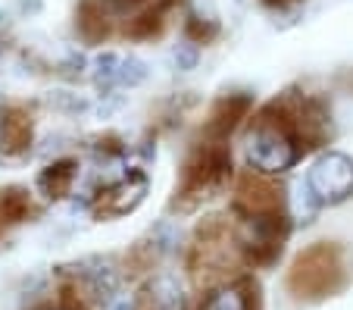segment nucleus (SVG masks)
Masks as SVG:
<instances>
[{
  "mask_svg": "<svg viewBox=\"0 0 353 310\" xmlns=\"http://www.w3.org/2000/svg\"><path fill=\"white\" fill-rule=\"evenodd\" d=\"M285 220L281 216H244L238 229V244L254 260H272L281 251Z\"/></svg>",
  "mask_w": 353,
  "mask_h": 310,
  "instance_id": "nucleus-5",
  "label": "nucleus"
},
{
  "mask_svg": "<svg viewBox=\"0 0 353 310\" xmlns=\"http://www.w3.org/2000/svg\"><path fill=\"white\" fill-rule=\"evenodd\" d=\"M281 204H285L281 188L254 175H244L238 188V210L244 216H281Z\"/></svg>",
  "mask_w": 353,
  "mask_h": 310,
  "instance_id": "nucleus-7",
  "label": "nucleus"
},
{
  "mask_svg": "<svg viewBox=\"0 0 353 310\" xmlns=\"http://www.w3.org/2000/svg\"><path fill=\"white\" fill-rule=\"evenodd\" d=\"M110 310H132V301H128V295H122L119 301H116V304H113V307H110Z\"/></svg>",
  "mask_w": 353,
  "mask_h": 310,
  "instance_id": "nucleus-20",
  "label": "nucleus"
},
{
  "mask_svg": "<svg viewBox=\"0 0 353 310\" xmlns=\"http://www.w3.org/2000/svg\"><path fill=\"white\" fill-rule=\"evenodd\" d=\"M144 195H147V179L141 173H128L97 195V213L100 216H125L144 201Z\"/></svg>",
  "mask_w": 353,
  "mask_h": 310,
  "instance_id": "nucleus-6",
  "label": "nucleus"
},
{
  "mask_svg": "<svg viewBox=\"0 0 353 310\" xmlns=\"http://www.w3.org/2000/svg\"><path fill=\"white\" fill-rule=\"evenodd\" d=\"M122 7H134V3H144V0H119Z\"/></svg>",
  "mask_w": 353,
  "mask_h": 310,
  "instance_id": "nucleus-22",
  "label": "nucleus"
},
{
  "mask_svg": "<svg viewBox=\"0 0 353 310\" xmlns=\"http://www.w3.org/2000/svg\"><path fill=\"white\" fill-rule=\"evenodd\" d=\"M300 151V135L281 104H272L256 116L254 128L247 132V160L260 175H279L297 163Z\"/></svg>",
  "mask_w": 353,
  "mask_h": 310,
  "instance_id": "nucleus-1",
  "label": "nucleus"
},
{
  "mask_svg": "<svg viewBox=\"0 0 353 310\" xmlns=\"http://www.w3.org/2000/svg\"><path fill=\"white\" fill-rule=\"evenodd\" d=\"M119 60H122V57H116V54H100L97 57V63H94V81H97L100 88H110L116 81Z\"/></svg>",
  "mask_w": 353,
  "mask_h": 310,
  "instance_id": "nucleus-17",
  "label": "nucleus"
},
{
  "mask_svg": "<svg viewBox=\"0 0 353 310\" xmlns=\"http://www.w3.org/2000/svg\"><path fill=\"white\" fill-rule=\"evenodd\" d=\"M72 182H75V163L60 160V163H54V166H47L44 173H41L38 188L44 191L47 197H63V195H69Z\"/></svg>",
  "mask_w": 353,
  "mask_h": 310,
  "instance_id": "nucleus-11",
  "label": "nucleus"
},
{
  "mask_svg": "<svg viewBox=\"0 0 353 310\" xmlns=\"http://www.w3.org/2000/svg\"><path fill=\"white\" fill-rule=\"evenodd\" d=\"M47 310H60V307H47Z\"/></svg>",
  "mask_w": 353,
  "mask_h": 310,
  "instance_id": "nucleus-24",
  "label": "nucleus"
},
{
  "mask_svg": "<svg viewBox=\"0 0 353 310\" xmlns=\"http://www.w3.org/2000/svg\"><path fill=\"white\" fill-rule=\"evenodd\" d=\"M54 104L57 107H63V110H81L85 107V101H79V97H72V95H57Z\"/></svg>",
  "mask_w": 353,
  "mask_h": 310,
  "instance_id": "nucleus-19",
  "label": "nucleus"
},
{
  "mask_svg": "<svg viewBox=\"0 0 353 310\" xmlns=\"http://www.w3.org/2000/svg\"><path fill=\"white\" fill-rule=\"evenodd\" d=\"M150 248H154V254H169V251H175V244H179V226L172 223H157L154 232H150Z\"/></svg>",
  "mask_w": 353,
  "mask_h": 310,
  "instance_id": "nucleus-16",
  "label": "nucleus"
},
{
  "mask_svg": "<svg viewBox=\"0 0 353 310\" xmlns=\"http://www.w3.org/2000/svg\"><path fill=\"white\" fill-rule=\"evenodd\" d=\"M32 213V201L22 188L0 191V223H22Z\"/></svg>",
  "mask_w": 353,
  "mask_h": 310,
  "instance_id": "nucleus-13",
  "label": "nucleus"
},
{
  "mask_svg": "<svg viewBox=\"0 0 353 310\" xmlns=\"http://www.w3.org/2000/svg\"><path fill=\"white\" fill-rule=\"evenodd\" d=\"M175 63H179V69H194V63H197V44L185 41V44L175 50Z\"/></svg>",
  "mask_w": 353,
  "mask_h": 310,
  "instance_id": "nucleus-18",
  "label": "nucleus"
},
{
  "mask_svg": "<svg viewBox=\"0 0 353 310\" xmlns=\"http://www.w3.org/2000/svg\"><path fill=\"white\" fill-rule=\"evenodd\" d=\"M79 26L88 38H100V35L107 32V19H103V7H97L94 0H88L85 7H81V16H79Z\"/></svg>",
  "mask_w": 353,
  "mask_h": 310,
  "instance_id": "nucleus-14",
  "label": "nucleus"
},
{
  "mask_svg": "<svg viewBox=\"0 0 353 310\" xmlns=\"http://www.w3.org/2000/svg\"><path fill=\"white\" fill-rule=\"evenodd\" d=\"M3 113H7V110H3V104H0V132H3Z\"/></svg>",
  "mask_w": 353,
  "mask_h": 310,
  "instance_id": "nucleus-23",
  "label": "nucleus"
},
{
  "mask_svg": "<svg viewBox=\"0 0 353 310\" xmlns=\"http://www.w3.org/2000/svg\"><path fill=\"white\" fill-rule=\"evenodd\" d=\"M32 144V119L22 107H13L3 113V132H0V151L3 154H19Z\"/></svg>",
  "mask_w": 353,
  "mask_h": 310,
  "instance_id": "nucleus-10",
  "label": "nucleus"
},
{
  "mask_svg": "<svg viewBox=\"0 0 353 310\" xmlns=\"http://www.w3.org/2000/svg\"><path fill=\"white\" fill-rule=\"evenodd\" d=\"M294 295L300 298H325L341 285V257L328 244H316V248L303 251L294 260L291 276H288Z\"/></svg>",
  "mask_w": 353,
  "mask_h": 310,
  "instance_id": "nucleus-3",
  "label": "nucleus"
},
{
  "mask_svg": "<svg viewBox=\"0 0 353 310\" xmlns=\"http://www.w3.org/2000/svg\"><path fill=\"white\" fill-rule=\"evenodd\" d=\"M247 110H250V97L247 95H228L222 101H216V107L210 110L207 132L203 135L213 138V142H225L234 128H238V122L247 116Z\"/></svg>",
  "mask_w": 353,
  "mask_h": 310,
  "instance_id": "nucleus-8",
  "label": "nucleus"
},
{
  "mask_svg": "<svg viewBox=\"0 0 353 310\" xmlns=\"http://www.w3.org/2000/svg\"><path fill=\"white\" fill-rule=\"evenodd\" d=\"M228 169H232V154H228L225 142L207 138L203 144H197L185 163L181 191L175 197V207L181 204L185 210H191L197 201L210 197L216 188H222V182L228 179Z\"/></svg>",
  "mask_w": 353,
  "mask_h": 310,
  "instance_id": "nucleus-2",
  "label": "nucleus"
},
{
  "mask_svg": "<svg viewBox=\"0 0 353 310\" xmlns=\"http://www.w3.org/2000/svg\"><path fill=\"white\" fill-rule=\"evenodd\" d=\"M200 310H250V295L244 285H222L203 301Z\"/></svg>",
  "mask_w": 353,
  "mask_h": 310,
  "instance_id": "nucleus-12",
  "label": "nucleus"
},
{
  "mask_svg": "<svg viewBox=\"0 0 353 310\" xmlns=\"http://www.w3.org/2000/svg\"><path fill=\"white\" fill-rule=\"evenodd\" d=\"M147 63L144 60H138V57H122L119 60V72H116V81L119 85H128V88H134V85H141V81L147 79Z\"/></svg>",
  "mask_w": 353,
  "mask_h": 310,
  "instance_id": "nucleus-15",
  "label": "nucleus"
},
{
  "mask_svg": "<svg viewBox=\"0 0 353 310\" xmlns=\"http://www.w3.org/2000/svg\"><path fill=\"white\" fill-rule=\"evenodd\" d=\"M307 185L319 204H341L353 195V160L341 151H328L313 163Z\"/></svg>",
  "mask_w": 353,
  "mask_h": 310,
  "instance_id": "nucleus-4",
  "label": "nucleus"
},
{
  "mask_svg": "<svg viewBox=\"0 0 353 310\" xmlns=\"http://www.w3.org/2000/svg\"><path fill=\"white\" fill-rule=\"evenodd\" d=\"M263 3H269V7H288V3H294V0H263Z\"/></svg>",
  "mask_w": 353,
  "mask_h": 310,
  "instance_id": "nucleus-21",
  "label": "nucleus"
},
{
  "mask_svg": "<svg viewBox=\"0 0 353 310\" xmlns=\"http://www.w3.org/2000/svg\"><path fill=\"white\" fill-rule=\"evenodd\" d=\"M138 310H185V289L172 273H160L144 289Z\"/></svg>",
  "mask_w": 353,
  "mask_h": 310,
  "instance_id": "nucleus-9",
  "label": "nucleus"
}]
</instances>
